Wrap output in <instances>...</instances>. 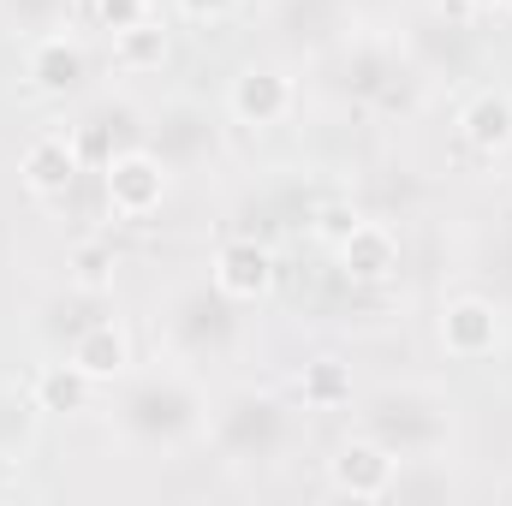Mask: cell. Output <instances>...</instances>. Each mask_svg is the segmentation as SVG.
Instances as JSON below:
<instances>
[{"label": "cell", "instance_id": "6da1fadb", "mask_svg": "<svg viewBox=\"0 0 512 506\" xmlns=\"http://www.w3.org/2000/svg\"><path fill=\"white\" fill-rule=\"evenodd\" d=\"M120 429H126L131 441H143V447L173 453V447H185L191 435L209 429V393L179 364L126 376L120 381Z\"/></svg>", "mask_w": 512, "mask_h": 506}, {"label": "cell", "instance_id": "7a4b0ae2", "mask_svg": "<svg viewBox=\"0 0 512 506\" xmlns=\"http://www.w3.org/2000/svg\"><path fill=\"white\" fill-rule=\"evenodd\" d=\"M364 429L405 459H435L447 441H453V399L423 387V381H405V387H382L364 399Z\"/></svg>", "mask_w": 512, "mask_h": 506}, {"label": "cell", "instance_id": "3957f363", "mask_svg": "<svg viewBox=\"0 0 512 506\" xmlns=\"http://www.w3.org/2000/svg\"><path fill=\"white\" fill-rule=\"evenodd\" d=\"M203 435L215 441V453L227 465H274L292 447V411L268 387H233L221 405H209Z\"/></svg>", "mask_w": 512, "mask_h": 506}, {"label": "cell", "instance_id": "277c9868", "mask_svg": "<svg viewBox=\"0 0 512 506\" xmlns=\"http://www.w3.org/2000/svg\"><path fill=\"white\" fill-rule=\"evenodd\" d=\"M173 191V167L149 149V143H131V149H114L102 161V197L120 221H149Z\"/></svg>", "mask_w": 512, "mask_h": 506}, {"label": "cell", "instance_id": "5b68a950", "mask_svg": "<svg viewBox=\"0 0 512 506\" xmlns=\"http://www.w3.org/2000/svg\"><path fill=\"white\" fill-rule=\"evenodd\" d=\"M328 489L340 501H393V489H399V453L382 447L370 429L346 435L334 447V459H328Z\"/></svg>", "mask_w": 512, "mask_h": 506}, {"label": "cell", "instance_id": "8992f818", "mask_svg": "<svg viewBox=\"0 0 512 506\" xmlns=\"http://www.w3.org/2000/svg\"><path fill=\"white\" fill-rule=\"evenodd\" d=\"M435 334H441V352H447L453 364H483V358L501 352V340H507V316H501L495 298H483V292H459V298L441 304Z\"/></svg>", "mask_w": 512, "mask_h": 506}, {"label": "cell", "instance_id": "52a82bcc", "mask_svg": "<svg viewBox=\"0 0 512 506\" xmlns=\"http://www.w3.org/2000/svg\"><path fill=\"white\" fill-rule=\"evenodd\" d=\"M78 173H84V149H78L72 131H36V137L24 143V155H18V179H24V191L42 197V203L66 197V191L78 185Z\"/></svg>", "mask_w": 512, "mask_h": 506}, {"label": "cell", "instance_id": "ba28073f", "mask_svg": "<svg viewBox=\"0 0 512 506\" xmlns=\"http://www.w3.org/2000/svg\"><path fill=\"white\" fill-rule=\"evenodd\" d=\"M274 251L262 239H227L221 251L209 256V286L227 298V304H262L274 292Z\"/></svg>", "mask_w": 512, "mask_h": 506}, {"label": "cell", "instance_id": "9c48e42d", "mask_svg": "<svg viewBox=\"0 0 512 506\" xmlns=\"http://www.w3.org/2000/svg\"><path fill=\"white\" fill-rule=\"evenodd\" d=\"M24 78H30L36 96H72V90L90 78V54H84V42L72 36V24H54V30H42V36L30 42Z\"/></svg>", "mask_w": 512, "mask_h": 506}, {"label": "cell", "instance_id": "30bf717a", "mask_svg": "<svg viewBox=\"0 0 512 506\" xmlns=\"http://www.w3.org/2000/svg\"><path fill=\"white\" fill-rule=\"evenodd\" d=\"M298 108V84L280 72V66H245L239 78H233V90H227V114L239 120V126H280L286 114Z\"/></svg>", "mask_w": 512, "mask_h": 506}, {"label": "cell", "instance_id": "8fae6325", "mask_svg": "<svg viewBox=\"0 0 512 506\" xmlns=\"http://www.w3.org/2000/svg\"><path fill=\"white\" fill-rule=\"evenodd\" d=\"M334 251H340V274L352 286H387L399 274V233L387 221H352Z\"/></svg>", "mask_w": 512, "mask_h": 506}, {"label": "cell", "instance_id": "7c38bea8", "mask_svg": "<svg viewBox=\"0 0 512 506\" xmlns=\"http://www.w3.org/2000/svg\"><path fill=\"white\" fill-rule=\"evenodd\" d=\"M173 173L179 167H197L209 149H215V114L209 108H197V102H167L161 114H155V143H149Z\"/></svg>", "mask_w": 512, "mask_h": 506}, {"label": "cell", "instance_id": "4fadbf2b", "mask_svg": "<svg viewBox=\"0 0 512 506\" xmlns=\"http://www.w3.org/2000/svg\"><path fill=\"white\" fill-rule=\"evenodd\" d=\"M66 364H72V370H84L96 387L126 381L131 376V328H126V322H114V316H102V322L78 328V340L66 346Z\"/></svg>", "mask_w": 512, "mask_h": 506}, {"label": "cell", "instance_id": "5bb4252c", "mask_svg": "<svg viewBox=\"0 0 512 506\" xmlns=\"http://www.w3.org/2000/svg\"><path fill=\"white\" fill-rule=\"evenodd\" d=\"M459 137L471 155H507L512 149V90H477L459 108Z\"/></svg>", "mask_w": 512, "mask_h": 506}, {"label": "cell", "instance_id": "9a60e30c", "mask_svg": "<svg viewBox=\"0 0 512 506\" xmlns=\"http://www.w3.org/2000/svg\"><path fill=\"white\" fill-rule=\"evenodd\" d=\"M108 54H114V66H120L126 78L161 72V66H167V54H173V30L149 12V18H137L131 30H114V36H108Z\"/></svg>", "mask_w": 512, "mask_h": 506}, {"label": "cell", "instance_id": "2e32d148", "mask_svg": "<svg viewBox=\"0 0 512 506\" xmlns=\"http://www.w3.org/2000/svg\"><path fill=\"white\" fill-rule=\"evenodd\" d=\"M227 322H233V316H227V298H221V292H215V298H209V292H179L167 328H173V340H185L191 352H203V346H215V340L227 334Z\"/></svg>", "mask_w": 512, "mask_h": 506}, {"label": "cell", "instance_id": "e0dca14e", "mask_svg": "<svg viewBox=\"0 0 512 506\" xmlns=\"http://www.w3.org/2000/svg\"><path fill=\"white\" fill-rule=\"evenodd\" d=\"M90 393H96V381L84 376V370H72V364H48V370L36 376V387H30L36 411H48V417L90 411Z\"/></svg>", "mask_w": 512, "mask_h": 506}, {"label": "cell", "instance_id": "ac0fdd59", "mask_svg": "<svg viewBox=\"0 0 512 506\" xmlns=\"http://www.w3.org/2000/svg\"><path fill=\"white\" fill-rule=\"evenodd\" d=\"M298 399H304V411H346L352 405V370L340 358H310L298 370Z\"/></svg>", "mask_w": 512, "mask_h": 506}, {"label": "cell", "instance_id": "d6986e66", "mask_svg": "<svg viewBox=\"0 0 512 506\" xmlns=\"http://www.w3.org/2000/svg\"><path fill=\"white\" fill-rule=\"evenodd\" d=\"M66 280H72V292H84V298L114 292V280H120V256H114V245H102V239L72 245V256H66Z\"/></svg>", "mask_w": 512, "mask_h": 506}, {"label": "cell", "instance_id": "ffe728a7", "mask_svg": "<svg viewBox=\"0 0 512 506\" xmlns=\"http://www.w3.org/2000/svg\"><path fill=\"white\" fill-rule=\"evenodd\" d=\"M149 12H155L149 0H96V6L84 12V18H90L96 30H108V36H114V30H131L137 18H149Z\"/></svg>", "mask_w": 512, "mask_h": 506}, {"label": "cell", "instance_id": "44dd1931", "mask_svg": "<svg viewBox=\"0 0 512 506\" xmlns=\"http://www.w3.org/2000/svg\"><path fill=\"white\" fill-rule=\"evenodd\" d=\"M233 6H239V0H179V12H185L191 24H221Z\"/></svg>", "mask_w": 512, "mask_h": 506}, {"label": "cell", "instance_id": "7402d4cb", "mask_svg": "<svg viewBox=\"0 0 512 506\" xmlns=\"http://www.w3.org/2000/svg\"><path fill=\"white\" fill-rule=\"evenodd\" d=\"M477 12H512V0H471Z\"/></svg>", "mask_w": 512, "mask_h": 506}, {"label": "cell", "instance_id": "603a6c76", "mask_svg": "<svg viewBox=\"0 0 512 506\" xmlns=\"http://www.w3.org/2000/svg\"><path fill=\"white\" fill-rule=\"evenodd\" d=\"M66 6H78V12H90V6H96V0H66Z\"/></svg>", "mask_w": 512, "mask_h": 506}, {"label": "cell", "instance_id": "cb8c5ba5", "mask_svg": "<svg viewBox=\"0 0 512 506\" xmlns=\"http://www.w3.org/2000/svg\"><path fill=\"white\" fill-rule=\"evenodd\" d=\"M0 495H6V477H0Z\"/></svg>", "mask_w": 512, "mask_h": 506}]
</instances>
